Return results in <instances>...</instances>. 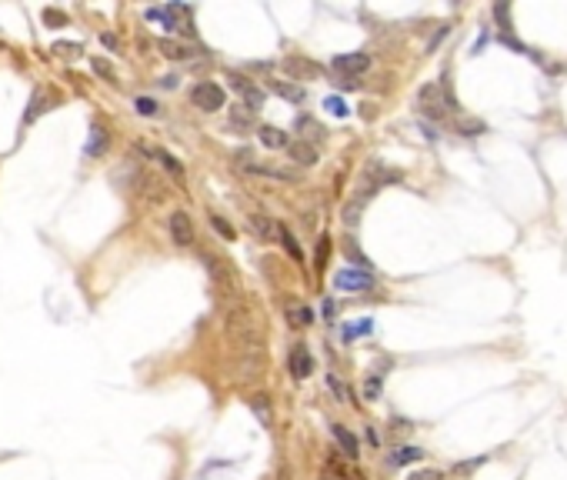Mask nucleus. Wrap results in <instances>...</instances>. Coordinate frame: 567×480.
I'll return each instance as SVG.
<instances>
[{
	"instance_id": "obj_14",
	"label": "nucleus",
	"mask_w": 567,
	"mask_h": 480,
	"mask_svg": "<svg viewBox=\"0 0 567 480\" xmlns=\"http://www.w3.org/2000/svg\"><path fill=\"white\" fill-rule=\"evenodd\" d=\"M294 127H297V134H304L301 140H307V144H314V147H317V144L327 137V130L317 124L314 117H297V121H294Z\"/></svg>"
},
{
	"instance_id": "obj_24",
	"label": "nucleus",
	"mask_w": 567,
	"mask_h": 480,
	"mask_svg": "<svg viewBox=\"0 0 567 480\" xmlns=\"http://www.w3.org/2000/svg\"><path fill=\"white\" fill-rule=\"evenodd\" d=\"M457 134H464V137H477V134H488V124L484 121H477V117H461L457 121Z\"/></svg>"
},
{
	"instance_id": "obj_40",
	"label": "nucleus",
	"mask_w": 567,
	"mask_h": 480,
	"mask_svg": "<svg viewBox=\"0 0 567 480\" xmlns=\"http://www.w3.org/2000/svg\"><path fill=\"white\" fill-rule=\"evenodd\" d=\"M367 444H374V447L381 444V437H377V430H374V427H367Z\"/></svg>"
},
{
	"instance_id": "obj_29",
	"label": "nucleus",
	"mask_w": 567,
	"mask_h": 480,
	"mask_svg": "<svg viewBox=\"0 0 567 480\" xmlns=\"http://www.w3.org/2000/svg\"><path fill=\"white\" fill-rule=\"evenodd\" d=\"M134 107H137V114H140V117H154V114H157V101H151V97H137Z\"/></svg>"
},
{
	"instance_id": "obj_21",
	"label": "nucleus",
	"mask_w": 567,
	"mask_h": 480,
	"mask_svg": "<svg viewBox=\"0 0 567 480\" xmlns=\"http://www.w3.org/2000/svg\"><path fill=\"white\" fill-rule=\"evenodd\" d=\"M277 240H281V244H284V251L290 253V257H294V260H297V264H301V260H304V251H301V244H297V237H294V233H290V230L284 227V224H281V230H277Z\"/></svg>"
},
{
	"instance_id": "obj_34",
	"label": "nucleus",
	"mask_w": 567,
	"mask_h": 480,
	"mask_svg": "<svg viewBox=\"0 0 567 480\" xmlns=\"http://www.w3.org/2000/svg\"><path fill=\"white\" fill-rule=\"evenodd\" d=\"M327 251H331V240L320 237V240H317V264H320V267H324V260H327Z\"/></svg>"
},
{
	"instance_id": "obj_17",
	"label": "nucleus",
	"mask_w": 567,
	"mask_h": 480,
	"mask_svg": "<svg viewBox=\"0 0 567 480\" xmlns=\"http://www.w3.org/2000/svg\"><path fill=\"white\" fill-rule=\"evenodd\" d=\"M260 144H264V147H270V151L290 147L287 134H284V130H277V127H260Z\"/></svg>"
},
{
	"instance_id": "obj_7",
	"label": "nucleus",
	"mask_w": 567,
	"mask_h": 480,
	"mask_svg": "<svg viewBox=\"0 0 567 480\" xmlns=\"http://www.w3.org/2000/svg\"><path fill=\"white\" fill-rule=\"evenodd\" d=\"M334 71H340L344 77L364 74V71H370V53H364V51L337 53V57H334Z\"/></svg>"
},
{
	"instance_id": "obj_19",
	"label": "nucleus",
	"mask_w": 567,
	"mask_h": 480,
	"mask_svg": "<svg viewBox=\"0 0 567 480\" xmlns=\"http://www.w3.org/2000/svg\"><path fill=\"white\" fill-rule=\"evenodd\" d=\"M160 51L164 57H171V60H187V57H194V47H187V44H177V40H160Z\"/></svg>"
},
{
	"instance_id": "obj_11",
	"label": "nucleus",
	"mask_w": 567,
	"mask_h": 480,
	"mask_svg": "<svg viewBox=\"0 0 567 480\" xmlns=\"http://www.w3.org/2000/svg\"><path fill=\"white\" fill-rule=\"evenodd\" d=\"M231 87L234 90H240V97H247V107L251 110H260V103H264V94H260L257 87L247 80V77H240V74H231Z\"/></svg>"
},
{
	"instance_id": "obj_39",
	"label": "nucleus",
	"mask_w": 567,
	"mask_h": 480,
	"mask_svg": "<svg viewBox=\"0 0 567 480\" xmlns=\"http://www.w3.org/2000/svg\"><path fill=\"white\" fill-rule=\"evenodd\" d=\"M94 71H97V74H103V77H110V80H114V71H110V64H103V60H94Z\"/></svg>"
},
{
	"instance_id": "obj_38",
	"label": "nucleus",
	"mask_w": 567,
	"mask_h": 480,
	"mask_svg": "<svg viewBox=\"0 0 567 480\" xmlns=\"http://www.w3.org/2000/svg\"><path fill=\"white\" fill-rule=\"evenodd\" d=\"M494 17H497L504 27H511V24H507V3H497V7H494Z\"/></svg>"
},
{
	"instance_id": "obj_8",
	"label": "nucleus",
	"mask_w": 567,
	"mask_h": 480,
	"mask_svg": "<svg viewBox=\"0 0 567 480\" xmlns=\"http://www.w3.org/2000/svg\"><path fill=\"white\" fill-rule=\"evenodd\" d=\"M284 71L290 74V80L297 84V80H314V77H320V64H314L310 57H287L284 60Z\"/></svg>"
},
{
	"instance_id": "obj_32",
	"label": "nucleus",
	"mask_w": 567,
	"mask_h": 480,
	"mask_svg": "<svg viewBox=\"0 0 567 480\" xmlns=\"http://www.w3.org/2000/svg\"><path fill=\"white\" fill-rule=\"evenodd\" d=\"M364 394H367V401H377V397H381V377H370V380H367Z\"/></svg>"
},
{
	"instance_id": "obj_16",
	"label": "nucleus",
	"mask_w": 567,
	"mask_h": 480,
	"mask_svg": "<svg viewBox=\"0 0 567 480\" xmlns=\"http://www.w3.org/2000/svg\"><path fill=\"white\" fill-rule=\"evenodd\" d=\"M251 227L257 230L260 240H274L277 237V230H281V224H274L270 217H264V214H251Z\"/></svg>"
},
{
	"instance_id": "obj_12",
	"label": "nucleus",
	"mask_w": 567,
	"mask_h": 480,
	"mask_svg": "<svg viewBox=\"0 0 567 480\" xmlns=\"http://www.w3.org/2000/svg\"><path fill=\"white\" fill-rule=\"evenodd\" d=\"M287 151H290V160H294L297 167H314V164H317V147L307 144V140H301V137H297Z\"/></svg>"
},
{
	"instance_id": "obj_41",
	"label": "nucleus",
	"mask_w": 567,
	"mask_h": 480,
	"mask_svg": "<svg viewBox=\"0 0 567 480\" xmlns=\"http://www.w3.org/2000/svg\"><path fill=\"white\" fill-rule=\"evenodd\" d=\"M334 310H337L334 301H324V317H334Z\"/></svg>"
},
{
	"instance_id": "obj_42",
	"label": "nucleus",
	"mask_w": 567,
	"mask_h": 480,
	"mask_svg": "<svg viewBox=\"0 0 567 480\" xmlns=\"http://www.w3.org/2000/svg\"><path fill=\"white\" fill-rule=\"evenodd\" d=\"M101 40H103V44H107V47H117V37H114V34H103Z\"/></svg>"
},
{
	"instance_id": "obj_25",
	"label": "nucleus",
	"mask_w": 567,
	"mask_h": 480,
	"mask_svg": "<svg viewBox=\"0 0 567 480\" xmlns=\"http://www.w3.org/2000/svg\"><path fill=\"white\" fill-rule=\"evenodd\" d=\"M420 457H424L420 447H397L394 457H390V464H397V467H401V464H414V460H420Z\"/></svg>"
},
{
	"instance_id": "obj_2",
	"label": "nucleus",
	"mask_w": 567,
	"mask_h": 480,
	"mask_svg": "<svg viewBox=\"0 0 567 480\" xmlns=\"http://www.w3.org/2000/svg\"><path fill=\"white\" fill-rule=\"evenodd\" d=\"M417 107H420L431 121H440V117H447L451 110H457L454 97L444 94V84H438V80H431V84H424V87L417 90Z\"/></svg>"
},
{
	"instance_id": "obj_5",
	"label": "nucleus",
	"mask_w": 567,
	"mask_h": 480,
	"mask_svg": "<svg viewBox=\"0 0 567 480\" xmlns=\"http://www.w3.org/2000/svg\"><path fill=\"white\" fill-rule=\"evenodd\" d=\"M240 164H244V170H247V174H257V177L284 180V184L297 180V170H287V167H281V164H270V160H254V157H244V153H240Z\"/></svg>"
},
{
	"instance_id": "obj_23",
	"label": "nucleus",
	"mask_w": 567,
	"mask_h": 480,
	"mask_svg": "<svg viewBox=\"0 0 567 480\" xmlns=\"http://www.w3.org/2000/svg\"><path fill=\"white\" fill-rule=\"evenodd\" d=\"M287 317H290V324H294V327H297V324H301V327L314 324V314H310L304 303H287Z\"/></svg>"
},
{
	"instance_id": "obj_4",
	"label": "nucleus",
	"mask_w": 567,
	"mask_h": 480,
	"mask_svg": "<svg viewBox=\"0 0 567 480\" xmlns=\"http://www.w3.org/2000/svg\"><path fill=\"white\" fill-rule=\"evenodd\" d=\"M190 101H194V107H201L204 114H214V110H220L227 103V97H224V87H217L214 80H201L190 90Z\"/></svg>"
},
{
	"instance_id": "obj_22",
	"label": "nucleus",
	"mask_w": 567,
	"mask_h": 480,
	"mask_svg": "<svg viewBox=\"0 0 567 480\" xmlns=\"http://www.w3.org/2000/svg\"><path fill=\"white\" fill-rule=\"evenodd\" d=\"M327 387H331V394H334V401L340 404H351L354 401V394H351V387L344 383V380L337 377V374H327Z\"/></svg>"
},
{
	"instance_id": "obj_20",
	"label": "nucleus",
	"mask_w": 567,
	"mask_h": 480,
	"mask_svg": "<svg viewBox=\"0 0 567 480\" xmlns=\"http://www.w3.org/2000/svg\"><path fill=\"white\" fill-rule=\"evenodd\" d=\"M140 151H144V153H151V157H157V160H160V164H164V167H167V170H171L174 177H184L181 160H177L174 153H167V151H151V147H140Z\"/></svg>"
},
{
	"instance_id": "obj_18",
	"label": "nucleus",
	"mask_w": 567,
	"mask_h": 480,
	"mask_svg": "<svg viewBox=\"0 0 567 480\" xmlns=\"http://www.w3.org/2000/svg\"><path fill=\"white\" fill-rule=\"evenodd\" d=\"M103 151H107V130H103L101 124H94L90 127V140H87L84 153H87V157H101Z\"/></svg>"
},
{
	"instance_id": "obj_15",
	"label": "nucleus",
	"mask_w": 567,
	"mask_h": 480,
	"mask_svg": "<svg viewBox=\"0 0 567 480\" xmlns=\"http://www.w3.org/2000/svg\"><path fill=\"white\" fill-rule=\"evenodd\" d=\"M267 90H270V94H277V97H284V101H290V103L304 101V87L287 84V80H267Z\"/></svg>"
},
{
	"instance_id": "obj_9",
	"label": "nucleus",
	"mask_w": 567,
	"mask_h": 480,
	"mask_svg": "<svg viewBox=\"0 0 567 480\" xmlns=\"http://www.w3.org/2000/svg\"><path fill=\"white\" fill-rule=\"evenodd\" d=\"M310 374H314V357H310L307 344H294L290 347V377L307 380Z\"/></svg>"
},
{
	"instance_id": "obj_10",
	"label": "nucleus",
	"mask_w": 567,
	"mask_h": 480,
	"mask_svg": "<svg viewBox=\"0 0 567 480\" xmlns=\"http://www.w3.org/2000/svg\"><path fill=\"white\" fill-rule=\"evenodd\" d=\"M234 374H237V380H244V383L260 380V374H264V354L237 357V360H234Z\"/></svg>"
},
{
	"instance_id": "obj_1",
	"label": "nucleus",
	"mask_w": 567,
	"mask_h": 480,
	"mask_svg": "<svg viewBox=\"0 0 567 480\" xmlns=\"http://www.w3.org/2000/svg\"><path fill=\"white\" fill-rule=\"evenodd\" d=\"M224 330H227V340H231L237 357L264 354V327H260L257 317L244 307L240 297L224 307Z\"/></svg>"
},
{
	"instance_id": "obj_36",
	"label": "nucleus",
	"mask_w": 567,
	"mask_h": 480,
	"mask_svg": "<svg viewBox=\"0 0 567 480\" xmlns=\"http://www.w3.org/2000/svg\"><path fill=\"white\" fill-rule=\"evenodd\" d=\"M407 480H444V474H440V470H417V474H411Z\"/></svg>"
},
{
	"instance_id": "obj_37",
	"label": "nucleus",
	"mask_w": 567,
	"mask_h": 480,
	"mask_svg": "<svg viewBox=\"0 0 567 480\" xmlns=\"http://www.w3.org/2000/svg\"><path fill=\"white\" fill-rule=\"evenodd\" d=\"M44 21H51L53 27H64V24H67V17H64L60 10H44Z\"/></svg>"
},
{
	"instance_id": "obj_33",
	"label": "nucleus",
	"mask_w": 567,
	"mask_h": 480,
	"mask_svg": "<svg viewBox=\"0 0 567 480\" xmlns=\"http://www.w3.org/2000/svg\"><path fill=\"white\" fill-rule=\"evenodd\" d=\"M264 401H267V397H254V401H251V407H254V414H257L260 420L267 424V420H270V414H267V404H264Z\"/></svg>"
},
{
	"instance_id": "obj_43",
	"label": "nucleus",
	"mask_w": 567,
	"mask_h": 480,
	"mask_svg": "<svg viewBox=\"0 0 567 480\" xmlns=\"http://www.w3.org/2000/svg\"><path fill=\"white\" fill-rule=\"evenodd\" d=\"M281 480H287V477H284V474H281Z\"/></svg>"
},
{
	"instance_id": "obj_13",
	"label": "nucleus",
	"mask_w": 567,
	"mask_h": 480,
	"mask_svg": "<svg viewBox=\"0 0 567 480\" xmlns=\"http://www.w3.org/2000/svg\"><path fill=\"white\" fill-rule=\"evenodd\" d=\"M331 433H334L337 447L344 451V457H347V460H357V451H361V447H357V437H354L351 430L344 427V424H334V427H331Z\"/></svg>"
},
{
	"instance_id": "obj_6",
	"label": "nucleus",
	"mask_w": 567,
	"mask_h": 480,
	"mask_svg": "<svg viewBox=\"0 0 567 480\" xmlns=\"http://www.w3.org/2000/svg\"><path fill=\"white\" fill-rule=\"evenodd\" d=\"M167 230H171V240H174L177 247H190V244H194V224H190V217H187L184 210H174V214L167 217Z\"/></svg>"
},
{
	"instance_id": "obj_28",
	"label": "nucleus",
	"mask_w": 567,
	"mask_h": 480,
	"mask_svg": "<svg viewBox=\"0 0 567 480\" xmlns=\"http://www.w3.org/2000/svg\"><path fill=\"white\" fill-rule=\"evenodd\" d=\"M210 227L217 230V233H220V237H224V240H234V227H231V224H227V220H224V217H217V214H210Z\"/></svg>"
},
{
	"instance_id": "obj_27",
	"label": "nucleus",
	"mask_w": 567,
	"mask_h": 480,
	"mask_svg": "<svg viewBox=\"0 0 567 480\" xmlns=\"http://www.w3.org/2000/svg\"><path fill=\"white\" fill-rule=\"evenodd\" d=\"M44 103H47V101H44V94L37 90V94L30 97V110H27V114H24V124H34V121H37V114H40V110H47Z\"/></svg>"
},
{
	"instance_id": "obj_30",
	"label": "nucleus",
	"mask_w": 567,
	"mask_h": 480,
	"mask_svg": "<svg viewBox=\"0 0 567 480\" xmlns=\"http://www.w3.org/2000/svg\"><path fill=\"white\" fill-rule=\"evenodd\" d=\"M370 320H361V324H354V327H344V340H354V337H364V333H370Z\"/></svg>"
},
{
	"instance_id": "obj_3",
	"label": "nucleus",
	"mask_w": 567,
	"mask_h": 480,
	"mask_svg": "<svg viewBox=\"0 0 567 480\" xmlns=\"http://www.w3.org/2000/svg\"><path fill=\"white\" fill-rule=\"evenodd\" d=\"M377 280L370 270H361V267H344L334 274V290L340 294H357V290H370Z\"/></svg>"
},
{
	"instance_id": "obj_26",
	"label": "nucleus",
	"mask_w": 567,
	"mask_h": 480,
	"mask_svg": "<svg viewBox=\"0 0 567 480\" xmlns=\"http://www.w3.org/2000/svg\"><path fill=\"white\" fill-rule=\"evenodd\" d=\"M254 117H257V110H251V107H247V110H244V107H234L231 110V127H244V130H247V127L254 124Z\"/></svg>"
},
{
	"instance_id": "obj_31",
	"label": "nucleus",
	"mask_w": 567,
	"mask_h": 480,
	"mask_svg": "<svg viewBox=\"0 0 567 480\" xmlns=\"http://www.w3.org/2000/svg\"><path fill=\"white\" fill-rule=\"evenodd\" d=\"M324 107H327L334 117H347V114H351V110H347V103L340 101V97H327V101H324Z\"/></svg>"
},
{
	"instance_id": "obj_35",
	"label": "nucleus",
	"mask_w": 567,
	"mask_h": 480,
	"mask_svg": "<svg viewBox=\"0 0 567 480\" xmlns=\"http://www.w3.org/2000/svg\"><path fill=\"white\" fill-rule=\"evenodd\" d=\"M53 51L64 53V57H77V53H80V44H53Z\"/></svg>"
}]
</instances>
